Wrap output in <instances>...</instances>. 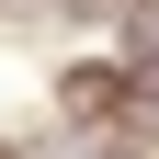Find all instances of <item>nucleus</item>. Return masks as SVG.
Here are the masks:
<instances>
[{"instance_id":"1","label":"nucleus","mask_w":159,"mask_h":159,"mask_svg":"<svg viewBox=\"0 0 159 159\" xmlns=\"http://www.w3.org/2000/svg\"><path fill=\"white\" fill-rule=\"evenodd\" d=\"M68 114H102V102H125V68H68V91H57Z\"/></svg>"},{"instance_id":"2","label":"nucleus","mask_w":159,"mask_h":159,"mask_svg":"<svg viewBox=\"0 0 159 159\" xmlns=\"http://www.w3.org/2000/svg\"><path fill=\"white\" fill-rule=\"evenodd\" d=\"M91 159H148V136H136V125H114V136H102Z\"/></svg>"}]
</instances>
